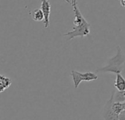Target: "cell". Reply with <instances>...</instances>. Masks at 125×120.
Returning <instances> with one entry per match:
<instances>
[{
    "label": "cell",
    "mask_w": 125,
    "mask_h": 120,
    "mask_svg": "<svg viewBox=\"0 0 125 120\" xmlns=\"http://www.w3.org/2000/svg\"><path fill=\"white\" fill-rule=\"evenodd\" d=\"M65 1L72 6L75 15V19L73 21L74 26L73 29L64 34V36L68 37L69 40H73L77 37H83L85 36H88L90 34L91 24L83 16L81 10L78 7V1L76 0H67Z\"/></svg>",
    "instance_id": "1"
},
{
    "label": "cell",
    "mask_w": 125,
    "mask_h": 120,
    "mask_svg": "<svg viewBox=\"0 0 125 120\" xmlns=\"http://www.w3.org/2000/svg\"><path fill=\"white\" fill-rule=\"evenodd\" d=\"M125 63V55L124 54L121 47H116V54L115 56L109 59L108 64L97 70V73H112L114 74H121L124 68Z\"/></svg>",
    "instance_id": "2"
},
{
    "label": "cell",
    "mask_w": 125,
    "mask_h": 120,
    "mask_svg": "<svg viewBox=\"0 0 125 120\" xmlns=\"http://www.w3.org/2000/svg\"><path fill=\"white\" fill-rule=\"evenodd\" d=\"M70 76H72L75 89L79 87L81 81H92L98 78V76L96 73L89 71L82 73L76 70H72L70 73Z\"/></svg>",
    "instance_id": "3"
},
{
    "label": "cell",
    "mask_w": 125,
    "mask_h": 120,
    "mask_svg": "<svg viewBox=\"0 0 125 120\" xmlns=\"http://www.w3.org/2000/svg\"><path fill=\"white\" fill-rule=\"evenodd\" d=\"M114 92H112V94L111 95V98L108 101L105 103L103 111H102V115L103 117L105 120H119V115L114 113V111L112 109V104L114 103Z\"/></svg>",
    "instance_id": "4"
},
{
    "label": "cell",
    "mask_w": 125,
    "mask_h": 120,
    "mask_svg": "<svg viewBox=\"0 0 125 120\" xmlns=\"http://www.w3.org/2000/svg\"><path fill=\"white\" fill-rule=\"evenodd\" d=\"M41 10L43 13L44 15V26L45 28H48L50 25V15H51V4L49 1L47 0H43L41 4Z\"/></svg>",
    "instance_id": "5"
},
{
    "label": "cell",
    "mask_w": 125,
    "mask_h": 120,
    "mask_svg": "<svg viewBox=\"0 0 125 120\" xmlns=\"http://www.w3.org/2000/svg\"><path fill=\"white\" fill-rule=\"evenodd\" d=\"M114 87L119 92L125 91V79L122 74H117L114 81Z\"/></svg>",
    "instance_id": "6"
},
{
    "label": "cell",
    "mask_w": 125,
    "mask_h": 120,
    "mask_svg": "<svg viewBox=\"0 0 125 120\" xmlns=\"http://www.w3.org/2000/svg\"><path fill=\"white\" fill-rule=\"evenodd\" d=\"M12 84V80L9 77L0 75V92L7 89Z\"/></svg>",
    "instance_id": "7"
},
{
    "label": "cell",
    "mask_w": 125,
    "mask_h": 120,
    "mask_svg": "<svg viewBox=\"0 0 125 120\" xmlns=\"http://www.w3.org/2000/svg\"><path fill=\"white\" fill-rule=\"evenodd\" d=\"M31 18L35 21H42L44 20V15L41 9H36L31 12Z\"/></svg>",
    "instance_id": "8"
},
{
    "label": "cell",
    "mask_w": 125,
    "mask_h": 120,
    "mask_svg": "<svg viewBox=\"0 0 125 120\" xmlns=\"http://www.w3.org/2000/svg\"><path fill=\"white\" fill-rule=\"evenodd\" d=\"M112 109L114 111V113L116 114L117 115H119L122 111H124L123 105L121 103H115V102H114L113 104H112Z\"/></svg>",
    "instance_id": "9"
},
{
    "label": "cell",
    "mask_w": 125,
    "mask_h": 120,
    "mask_svg": "<svg viewBox=\"0 0 125 120\" xmlns=\"http://www.w3.org/2000/svg\"><path fill=\"white\" fill-rule=\"evenodd\" d=\"M120 4L122 7H125V0H121L120 1Z\"/></svg>",
    "instance_id": "10"
}]
</instances>
